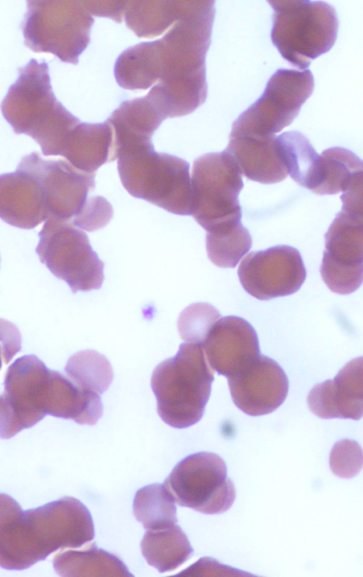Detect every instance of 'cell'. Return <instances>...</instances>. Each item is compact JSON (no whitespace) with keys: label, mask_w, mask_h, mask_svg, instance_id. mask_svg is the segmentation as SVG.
Listing matches in <instances>:
<instances>
[{"label":"cell","mask_w":363,"mask_h":577,"mask_svg":"<svg viewBox=\"0 0 363 577\" xmlns=\"http://www.w3.org/2000/svg\"><path fill=\"white\" fill-rule=\"evenodd\" d=\"M0 395V438L10 439L46 415L94 425L102 417L100 395L83 391L35 355L16 359L4 378Z\"/></svg>","instance_id":"6da1fadb"},{"label":"cell","mask_w":363,"mask_h":577,"mask_svg":"<svg viewBox=\"0 0 363 577\" xmlns=\"http://www.w3.org/2000/svg\"><path fill=\"white\" fill-rule=\"evenodd\" d=\"M93 519L78 499L65 496L23 510L0 493V567L23 570L59 549H77L94 539Z\"/></svg>","instance_id":"7a4b0ae2"},{"label":"cell","mask_w":363,"mask_h":577,"mask_svg":"<svg viewBox=\"0 0 363 577\" xmlns=\"http://www.w3.org/2000/svg\"><path fill=\"white\" fill-rule=\"evenodd\" d=\"M215 13L213 1H196L157 40L160 82L147 95L167 118L191 114L207 98L206 57Z\"/></svg>","instance_id":"3957f363"},{"label":"cell","mask_w":363,"mask_h":577,"mask_svg":"<svg viewBox=\"0 0 363 577\" xmlns=\"http://www.w3.org/2000/svg\"><path fill=\"white\" fill-rule=\"evenodd\" d=\"M0 109L16 134L30 136L45 156L60 155L72 131L81 121L56 98L44 60L31 59L18 69Z\"/></svg>","instance_id":"277c9868"},{"label":"cell","mask_w":363,"mask_h":577,"mask_svg":"<svg viewBox=\"0 0 363 577\" xmlns=\"http://www.w3.org/2000/svg\"><path fill=\"white\" fill-rule=\"evenodd\" d=\"M213 380L202 346L181 344L177 354L157 365L152 374L160 418L177 429L197 423L204 414Z\"/></svg>","instance_id":"5b68a950"},{"label":"cell","mask_w":363,"mask_h":577,"mask_svg":"<svg viewBox=\"0 0 363 577\" xmlns=\"http://www.w3.org/2000/svg\"><path fill=\"white\" fill-rule=\"evenodd\" d=\"M118 170L128 192L177 215H190L191 185L186 160L155 150L152 143L134 146L118 157Z\"/></svg>","instance_id":"8992f818"},{"label":"cell","mask_w":363,"mask_h":577,"mask_svg":"<svg viewBox=\"0 0 363 577\" xmlns=\"http://www.w3.org/2000/svg\"><path fill=\"white\" fill-rule=\"evenodd\" d=\"M273 9L271 40L281 57L305 70L334 45L339 21L335 8L323 1H268Z\"/></svg>","instance_id":"52a82bcc"},{"label":"cell","mask_w":363,"mask_h":577,"mask_svg":"<svg viewBox=\"0 0 363 577\" xmlns=\"http://www.w3.org/2000/svg\"><path fill=\"white\" fill-rule=\"evenodd\" d=\"M21 24L25 45L37 53H51L77 65L90 43L94 19L82 1H27Z\"/></svg>","instance_id":"ba28073f"},{"label":"cell","mask_w":363,"mask_h":577,"mask_svg":"<svg viewBox=\"0 0 363 577\" xmlns=\"http://www.w3.org/2000/svg\"><path fill=\"white\" fill-rule=\"evenodd\" d=\"M38 237L35 251L40 262L55 277L65 281L73 293L101 287L104 263L83 230L51 216L45 221Z\"/></svg>","instance_id":"9c48e42d"},{"label":"cell","mask_w":363,"mask_h":577,"mask_svg":"<svg viewBox=\"0 0 363 577\" xmlns=\"http://www.w3.org/2000/svg\"><path fill=\"white\" fill-rule=\"evenodd\" d=\"M191 185L190 215L206 231L241 221L238 196L244 183L225 150L204 154L194 161Z\"/></svg>","instance_id":"30bf717a"},{"label":"cell","mask_w":363,"mask_h":577,"mask_svg":"<svg viewBox=\"0 0 363 577\" xmlns=\"http://www.w3.org/2000/svg\"><path fill=\"white\" fill-rule=\"evenodd\" d=\"M313 89L309 70H277L259 98L233 123L229 136L276 135L294 121Z\"/></svg>","instance_id":"8fae6325"},{"label":"cell","mask_w":363,"mask_h":577,"mask_svg":"<svg viewBox=\"0 0 363 577\" xmlns=\"http://www.w3.org/2000/svg\"><path fill=\"white\" fill-rule=\"evenodd\" d=\"M163 484L179 505L203 514L223 513L235 499V488L227 476L225 461L211 452L201 451L185 457Z\"/></svg>","instance_id":"7c38bea8"},{"label":"cell","mask_w":363,"mask_h":577,"mask_svg":"<svg viewBox=\"0 0 363 577\" xmlns=\"http://www.w3.org/2000/svg\"><path fill=\"white\" fill-rule=\"evenodd\" d=\"M320 275L333 292L356 291L363 278L362 214L341 210L325 234Z\"/></svg>","instance_id":"4fadbf2b"},{"label":"cell","mask_w":363,"mask_h":577,"mask_svg":"<svg viewBox=\"0 0 363 577\" xmlns=\"http://www.w3.org/2000/svg\"><path fill=\"white\" fill-rule=\"evenodd\" d=\"M238 275L248 294L268 300L296 292L306 280V270L296 248L279 245L248 253Z\"/></svg>","instance_id":"5bb4252c"},{"label":"cell","mask_w":363,"mask_h":577,"mask_svg":"<svg viewBox=\"0 0 363 577\" xmlns=\"http://www.w3.org/2000/svg\"><path fill=\"white\" fill-rule=\"evenodd\" d=\"M21 161L40 182L50 217L73 224L95 188V173L82 171L63 160H45L38 152L25 155Z\"/></svg>","instance_id":"9a60e30c"},{"label":"cell","mask_w":363,"mask_h":577,"mask_svg":"<svg viewBox=\"0 0 363 577\" xmlns=\"http://www.w3.org/2000/svg\"><path fill=\"white\" fill-rule=\"evenodd\" d=\"M232 400L244 413L261 416L276 410L285 400L288 378L274 360L259 354L228 378Z\"/></svg>","instance_id":"2e32d148"},{"label":"cell","mask_w":363,"mask_h":577,"mask_svg":"<svg viewBox=\"0 0 363 577\" xmlns=\"http://www.w3.org/2000/svg\"><path fill=\"white\" fill-rule=\"evenodd\" d=\"M202 347L212 369L226 378L241 370L260 354L255 330L247 321L235 316L218 319Z\"/></svg>","instance_id":"e0dca14e"},{"label":"cell","mask_w":363,"mask_h":577,"mask_svg":"<svg viewBox=\"0 0 363 577\" xmlns=\"http://www.w3.org/2000/svg\"><path fill=\"white\" fill-rule=\"evenodd\" d=\"M49 217L43 187L28 167L20 161L15 172L0 175V219L31 229Z\"/></svg>","instance_id":"ac0fdd59"},{"label":"cell","mask_w":363,"mask_h":577,"mask_svg":"<svg viewBox=\"0 0 363 577\" xmlns=\"http://www.w3.org/2000/svg\"><path fill=\"white\" fill-rule=\"evenodd\" d=\"M310 410L322 419L362 417V357L348 362L333 380L315 385L309 392Z\"/></svg>","instance_id":"d6986e66"},{"label":"cell","mask_w":363,"mask_h":577,"mask_svg":"<svg viewBox=\"0 0 363 577\" xmlns=\"http://www.w3.org/2000/svg\"><path fill=\"white\" fill-rule=\"evenodd\" d=\"M225 150L239 172L249 180L262 184H274L287 177L276 135L229 136Z\"/></svg>","instance_id":"ffe728a7"},{"label":"cell","mask_w":363,"mask_h":577,"mask_svg":"<svg viewBox=\"0 0 363 577\" xmlns=\"http://www.w3.org/2000/svg\"><path fill=\"white\" fill-rule=\"evenodd\" d=\"M166 119L147 95L123 101L106 120L113 130V160L124 149L151 143Z\"/></svg>","instance_id":"44dd1931"},{"label":"cell","mask_w":363,"mask_h":577,"mask_svg":"<svg viewBox=\"0 0 363 577\" xmlns=\"http://www.w3.org/2000/svg\"><path fill=\"white\" fill-rule=\"evenodd\" d=\"M60 156L74 167L95 173L104 164L113 160V130L107 121L80 122L72 131Z\"/></svg>","instance_id":"7402d4cb"},{"label":"cell","mask_w":363,"mask_h":577,"mask_svg":"<svg viewBox=\"0 0 363 577\" xmlns=\"http://www.w3.org/2000/svg\"><path fill=\"white\" fill-rule=\"evenodd\" d=\"M196 1H126V26L140 38L162 34L194 6Z\"/></svg>","instance_id":"603a6c76"},{"label":"cell","mask_w":363,"mask_h":577,"mask_svg":"<svg viewBox=\"0 0 363 577\" xmlns=\"http://www.w3.org/2000/svg\"><path fill=\"white\" fill-rule=\"evenodd\" d=\"M53 566L61 576H133L121 559L95 542L83 549H62L54 556Z\"/></svg>","instance_id":"cb8c5ba5"},{"label":"cell","mask_w":363,"mask_h":577,"mask_svg":"<svg viewBox=\"0 0 363 577\" xmlns=\"http://www.w3.org/2000/svg\"><path fill=\"white\" fill-rule=\"evenodd\" d=\"M147 563L160 573L177 569L191 558L194 549L177 524L159 529H147L140 543Z\"/></svg>","instance_id":"d4e9b609"},{"label":"cell","mask_w":363,"mask_h":577,"mask_svg":"<svg viewBox=\"0 0 363 577\" xmlns=\"http://www.w3.org/2000/svg\"><path fill=\"white\" fill-rule=\"evenodd\" d=\"M282 162L291 179L311 192L320 177V155L309 140L296 131L276 136Z\"/></svg>","instance_id":"484cf974"},{"label":"cell","mask_w":363,"mask_h":577,"mask_svg":"<svg viewBox=\"0 0 363 577\" xmlns=\"http://www.w3.org/2000/svg\"><path fill=\"white\" fill-rule=\"evenodd\" d=\"M156 40L142 42L121 53L113 72L118 84L128 90H145L158 79Z\"/></svg>","instance_id":"4316f807"},{"label":"cell","mask_w":363,"mask_h":577,"mask_svg":"<svg viewBox=\"0 0 363 577\" xmlns=\"http://www.w3.org/2000/svg\"><path fill=\"white\" fill-rule=\"evenodd\" d=\"M319 155V182L312 192L318 195L344 192L362 177V160L351 150L333 147Z\"/></svg>","instance_id":"83f0119b"},{"label":"cell","mask_w":363,"mask_h":577,"mask_svg":"<svg viewBox=\"0 0 363 577\" xmlns=\"http://www.w3.org/2000/svg\"><path fill=\"white\" fill-rule=\"evenodd\" d=\"M252 245L251 235L241 221L223 224L206 231L208 257L220 268H235Z\"/></svg>","instance_id":"f1b7e54d"},{"label":"cell","mask_w":363,"mask_h":577,"mask_svg":"<svg viewBox=\"0 0 363 577\" xmlns=\"http://www.w3.org/2000/svg\"><path fill=\"white\" fill-rule=\"evenodd\" d=\"M133 512L146 529H159L177 522L175 500L164 484L152 483L139 489Z\"/></svg>","instance_id":"f546056e"},{"label":"cell","mask_w":363,"mask_h":577,"mask_svg":"<svg viewBox=\"0 0 363 577\" xmlns=\"http://www.w3.org/2000/svg\"><path fill=\"white\" fill-rule=\"evenodd\" d=\"M66 375L81 390L103 394L112 383L113 373L108 360L93 350L72 356L65 368Z\"/></svg>","instance_id":"4dcf8cb0"},{"label":"cell","mask_w":363,"mask_h":577,"mask_svg":"<svg viewBox=\"0 0 363 577\" xmlns=\"http://www.w3.org/2000/svg\"><path fill=\"white\" fill-rule=\"evenodd\" d=\"M220 317L218 310L208 303L192 304L179 317V335L186 343L202 346L209 330Z\"/></svg>","instance_id":"1f68e13d"},{"label":"cell","mask_w":363,"mask_h":577,"mask_svg":"<svg viewBox=\"0 0 363 577\" xmlns=\"http://www.w3.org/2000/svg\"><path fill=\"white\" fill-rule=\"evenodd\" d=\"M330 467L337 476L351 478L362 468V450L354 440L344 439L336 442L330 454Z\"/></svg>","instance_id":"d6a6232c"},{"label":"cell","mask_w":363,"mask_h":577,"mask_svg":"<svg viewBox=\"0 0 363 577\" xmlns=\"http://www.w3.org/2000/svg\"><path fill=\"white\" fill-rule=\"evenodd\" d=\"M113 214L112 206L106 199L101 196L90 197L73 225L82 230L96 231L108 224Z\"/></svg>","instance_id":"836d02e7"},{"label":"cell","mask_w":363,"mask_h":577,"mask_svg":"<svg viewBox=\"0 0 363 577\" xmlns=\"http://www.w3.org/2000/svg\"><path fill=\"white\" fill-rule=\"evenodd\" d=\"M174 576H255L224 565L211 557H203Z\"/></svg>","instance_id":"e575fe53"},{"label":"cell","mask_w":363,"mask_h":577,"mask_svg":"<svg viewBox=\"0 0 363 577\" xmlns=\"http://www.w3.org/2000/svg\"><path fill=\"white\" fill-rule=\"evenodd\" d=\"M91 15L107 17L121 23L124 16L126 1H82Z\"/></svg>","instance_id":"d590c367"},{"label":"cell","mask_w":363,"mask_h":577,"mask_svg":"<svg viewBox=\"0 0 363 577\" xmlns=\"http://www.w3.org/2000/svg\"><path fill=\"white\" fill-rule=\"evenodd\" d=\"M342 210L362 214V177L355 181L340 197Z\"/></svg>","instance_id":"8d00e7d4"},{"label":"cell","mask_w":363,"mask_h":577,"mask_svg":"<svg viewBox=\"0 0 363 577\" xmlns=\"http://www.w3.org/2000/svg\"><path fill=\"white\" fill-rule=\"evenodd\" d=\"M0 262H1V258H0Z\"/></svg>","instance_id":"74e56055"}]
</instances>
